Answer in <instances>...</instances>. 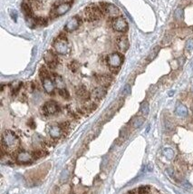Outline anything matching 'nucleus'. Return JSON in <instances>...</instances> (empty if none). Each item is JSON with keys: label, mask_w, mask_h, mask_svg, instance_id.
<instances>
[{"label": "nucleus", "mask_w": 193, "mask_h": 194, "mask_svg": "<svg viewBox=\"0 0 193 194\" xmlns=\"http://www.w3.org/2000/svg\"><path fill=\"white\" fill-rule=\"evenodd\" d=\"M113 81V77L109 74H100L96 77V82L100 84V86L107 87L111 84Z\"/></svg>", "instance_id": "nucleus-11"}, {"label": "nucleus", "mask_w": 193, "mask_h": 194, "mask_svg": "<svg viewBox=\"0 0 193 194\" xmlns=\"http://www.w3.org/2000/svg\"><path fill=\"white\" fill-rule=\"evenodd\" d=\"M124 57L121 53H112L106 57V65L110 67L111 72H113V73H117L121 68V65L124 63Z\"/></svg>", "instance_id": "nucleus-2"}, {"label": "nucleus", "mask_w": 193, "mask_h": 194, "mask_svg": "<svg viewBox=\"0 0 193 194\" xmlns=\"http://www.w3.org/2000/svg\"><path fill=\"white\" fill-rule=\"evenodd\" d=\"M111 24H112L113 29L116 32L125 33L128 30V23H127L126 19L122 15L115 17V18H112Z\"/></svg>", "instance_id": "nucleus-4"}, {"label": "nucleus", "mask_w": 193, "mask_h": 194, "mask_svg": "<svg viewBox=\"0 0 193 194\" xmlns=\"http://www.w3.org/2000/svg\"><path fill=\"white\" fill-rule=\"evenodd\" d=\"M54 82H55V84L56 86L58 88V90L60 89H64L65 88V83H64V79L60 76V75H57V74H54Z\"/></svg>", "instance_id": "nucleus-16"}, {"label": "nucleus", "mask_w": 193, "mask_h": 194, "mask_svg": "<svg viewBox=\"0 0 193 194\" xmlns=\"http://www.w3.org/2000/svg\"><path fill=\"white\" fill-rule=\"evenodd\" d=\"M53 48L55 52L58 55H67L70 52V45L68 43L67 37L64 34H60L53 43Z\"/></svg>", "instance_id": "nucleus-3"}, {"label": "nucleus", "mask_w": 193, "mask_h": 194, "mask_svg": "<svg viewBox=\"0 0 193 194\" xmlns=\"http://www.w3.org/2000/svg\"><path fill=\"white\" fill-rule=\"evenodd\" d=\"M2 149L6 152H14L19 147V139L12 131H5L1 138Z\"/></svg>", "instance_id": "nucleus-1"}, {"label": "nucleus", "mask_w": 193, "mask_h": 194, "mask_svg": "<svg viewBox=\"0 0 193 194\" xmlns=\"http://www.w3.org/2000/svg\"><path fill=\"white\" fill-rule=\"evenodd\" d=\"M29 124L31 125L32 128H35V123H34L32 120H30V122H28V125H29Z\"/></svg>", "instance_id": "nucleus-32"}, {"label": "nucleus", "mask_w": 193, "mask_h": 194, "mask_svg": "<svg viewBox=\"0 0 193 194\" xmlns=\"http://www.w3.org/2000/svg\"><path fill=\"white\" fill-rule=\"evenodd\" d=\"M42 81H43V87H44L45 91L49 94H53L55 92V86H56L55 82L50 77L46 78Z\"/></svg>", "instance_id": "nucleus-12"}, {"label": "nucleus", "mask_w": 193, "mask_h": 194, "mask_svg": "<svg viewBox=\"0 0 193 194\" xmlns=\"http://www.w3.org/2000/svg\"><path fill=\"white\" fill-rule=\"evenodd\" d=\"M192 91H193V87H192Z\"/></svg>", "instance_id": "nucleus-35"}, {"label": "nucleus", "mask_w": 193, "mask_h": 194, "mask_svg": "<svg viewBox=\"0 0 193 194\" xmlns=\"http://www.w3.org/2000/svg\"><path fill=\"white\" fill-rule=\"evenodd\" d=\"M140 111L141 113L143 114V115H147L149 114V111H150V107H149V104L147 102H143L141 105V108H140Z\"/></svg>", "instance_id": "nucleus-20"}, {"label": "nucleus", "mask_w": 193, "mask_h": 194, "mask_svg": "<svg viewBox=\"0 0 193 194\" xmlns=\"http://www.w3.org/2000/svg\"><path fill=\"white\" fill-rule=\"evenodd\" d=\"M175 114L179 117H185L188 114V109L185 105L183 104H178L175 110Z\"/></svg>", "instance_id": "nucleus-15"}, {"label": "nucleus", "mask_w": 193, "mask_h": 194, "mask_svg": "<svg viewBox=\"0 0 193 194\" xmlns=\"http://www.w3.org/2000/svg\"><path fill=\"white\" fill-rule=\"evenodd\" d=\"M175 18L177 20H181L183 18V10L181 8H178L175 11Z\"/></svg>", "instance_id": "nucleus-26"}, {"label": "nucleus", "mask_w": 193, "mask_h": 194, "mask_svg": "<svg viewBox=\"0 0 193 194\" xmlns=\"http://www.w3.org/2000/svg\"><path fill=\"white\" fill-rule=\"evenodd\" d=\"M36 85L35 83H33V82L26 83V89H27L29 92H33V91L36 89Z\"/></svg>", "instance_id": "nucleus-28"}, {"label": "nucleus", "mask_w": 193, "mask_h": 194, "mask_svg": "<svg viewBox=\"0 0 193 194\" xmlns=\"http://www.w3.org/2000/svg\"><path fill=\"white\" fill-rule=\"evenodd\" d=\"M150 191H151V187L148 186V185L141 186L140 188L137 189V192H138V194H149L150 193Z\"/></svg>", "instance_id": "nucleus-23"}, {"label": "nucleus", "mask_w": 193, "mask_h": 194, "mask_svg": "<svg viewBox=\"0 0 193 194\" xmlns=\"http://www.w3.org/2000/svg\"><path fill=\"white\" fill-rule=\"evenodd\" d=\"M106 94H107V88L104 86H98V87L94 88L92 93L93 98H95L97 100L103 99L106 95Z\"/></svg>", "instance_id": "nucleus-13"}, {"label": "nucleus", "mask_w": 193, "mask_h": 194, "mask_svg": "<svg viewBox=\"0 0 193 194\" xmlns=\"http://www.w3.org/2000/svg\"><path fill=\"white\" fill-rule=\"evenodd\" d=\"M116 46L121 52H126L130 46L128 37L125 36H119L116 38Z\"/></svg>", "instance_id": "nucleus-9"}, {"label": "nucleus", "mask_w": 193, "mask_h": 194, "mask_svg": "<svg viewBox=\"0 0 193 194\" xmlns=\"http://www.w3.org/2000/svg\"><path fill=\"white\" fill-rule=\"evenodd\" d=\"M144 121H145V119H144L143 117H141V116L136 117V118L133 120V122H132V126H133V128L137 129V128L141 127V126L144 124Z\"/></svg>", "instance_id": "nucleus-18"}, {"label": "nucleus", "mask_w": 193, "mask_h": 194, "mask_svg": "<svg viewBox=\"0 0 193 194\" xmlns=\"http://www.w3.org/2000/svg\"><path fill=\"white\" fill-rule=\"evenodd\" d=\"M163 154H164V156H165L167 159H169V160H171V159H173V157H174V151H173V150L171 149V148H165V149L163 150Z\"/></svg>", "instance_id": "nucleus-21"}, {"label": "nucleus", "mask_w": 193, "mask_h": 194, "mask_svg": "<svg viewBox=\"0 0 193 194\" xmlns=\"http://www.w3.org/2000/svg\"><path fill=\"white\" fill-rule=\"evenodd\" d=\"M39 76L42 80L50 77V73L48 71V69L46 66H42L39 70Z\"/></svg>", "instance_id": "nucleus-17"}, {"label": "nucleus", "mask_w": 193, "mask_h": 194, "mask_svg": "<svg viewBox=\"0 0 193 194\" xmlns=\"http://www.w3.org/2000/svg\"><path fill=\"white\" fill-rule=\"evenodd\" d=\"M58 93H59L60 96H62L64 99H69V97H70V94H69L68 91H67L65 88H64V89H60V90H58Z\"/></svg>", "instance_id": "nucleus-25"}, {"label": "nucleus", "mask_w": 193, "mask_h": 194, "mask_svg": "<svg viewBox=\"0 0 193 194\" xmlns=\"http://www.w3.org/2000/svg\"><path fill=\"white\" fill-rule=\"evenodd\" d=\"M59 105L55 101H49L46 102L41 108V112L45 116L54 115L56 113L59 112Z\"/></svg>", "instance_id": "nucleus-5"}, {"label": "nucleus", "mask_w": 193, "mask_h": 194, "mask_svg": "<svg viewBox=\"0 0 193 194\" xmlns=\"http://www.w3.org/2000/svg\"><path fill=\"white\" fill-rule=\"evenodd\" d=\"M63 130L61 128L60 125H52L49 129V134L52 138L56 139L61 137V135L63 134Z\"/></svg>", "instance_id": "nucleus-14"}, {"label": "nucleus", "mask_w": 193, "mask_h": 194, "mask_svg": "<svg viewBox=\"0 0 193 194\" xmlns=\"http://www.w3.org/2000/svg\"><path fill=\"white\" fill-rule=\"evenodd\" d=\"M22 85H23V83L21 82H18V81L13 83L12 85H11V90H12L13 94H16L19 92V90L21 89Z\"/></svg>", "instance_id": "nucleus-19"}, {"label": "nucleus", "mask_w": 193, "mask_h": 194, "mask_svg": "<svg viewBox=\"0 0 193 194\" xmlns=\"http://www.w3.org/2000/svg\"><path fill=\"white\" fill-rule=\"evenodd\" d=\"M186 49H187L188 51H191V50H193V40L192 39H191V40H189V41L187 42V44H186Z\"/></svg>", "instance_id": "nucleus-30"}, {"label": "nucleus", "mask_w": 193, "mask_h": 194, "mask_svg": "<svg viewBox=\"0 0 193 194\" xmlns=\"http://www.w3.org/2000/svg\"><path fill=\"white\" fill-rule=\"evenodd\" d=\"M83 22V18H82L81 15L78 14V15H76L71 17V18L67 21L66 25L64 26V30L67 31V32H73V31L78 29L79 26L82 25Z\"/></svg>", "instance_id": "nucleus-6"}, {"label": "nucleus", "mask_w": 193, "mask_h": 194, "mask_svg": "<svg viewBox=\"0 0 193 194\" xmlns=\"http://www.w3.org/2000/svg\"><path fill=\"white\" fill-rule=\"evenodd\" d=\"M159 51H160V47H159V46H155V47L152 49V51L151 52V54L149 55V56H148V61L153 60V59L157 56Z\"/></svg>", "instance_id": "nucleus-22"}, {"label": "nucleus", "mask_w": 193, "mask_h": 194, "mask_svg": "<svg viewBox=\"0 0 193 194\" xmlns=\"http://www.w3.org/2000/svg\"><path fill=\"white\" fill-rule=\"evenodd\" d=\"M34 155L31 152L25 151H20L17 155H16V161L19 163L22 164H26V163H30L33 160H34Z\"/></svg>", "instance_id": "nucleus-8"}, {"label": "nucleus", "mask_w": 193, "mask_h": 194, "mask_svg": "<svg viewBox=\"0 0 193 194\" xmlns=\"http://www.w3.org/2000/svg\"><path fill=\"white\" fill-rule=\"evenodd\" d=\"M192 110H193V104H192Z\"/></svg>", "instance_id": "nucleus-34"}, {"label": "nucleus", "mask_w": 193, "mask_h": 194, "mask_svg": "<svg viewBox=\"0 0 193 194\" xmlns=\"http://www.w3.org/2000/svg\"><path fill=\"white\" fill-rule=\"evenodd\" d=\"M76 95H77V97L80 99V100H82V101H84V102H87L89 99H90V93L87 91V89L84 87V86H83V85H81V86H78L77 88H76Z\"/></svg>", "instance_id": "nucleus-10"}, {"label": "nucleus", "mask_w": 193, "mask_h": 194, "mask_svg": "<svg viewBox=\"0 0 193 194\" xmlns=\"http://www.w3.org/2000/svg\"><path fill=\"white\" fill-rule=\"evenodd\" d=\"M130 94V84H126L124 87L123 91H122V94L123 95H129Z\"/></svg>", "instance_id": "nucleus-27"}, {"label": "nucleus", "mask_w": 193, "mask_h": 194, "mask_svg": "<svg viewBox=\"0 0 193 194\" xmlns=\"http://www.w3.org/2000/svg\"><path fill=\"white\" fill-rule=\"evenodd\" d=\"M125 194H138L137 192V190H132V191H129Z\"/></svg>", "instance_id": "nucleus-31"}, {"label": "nucleus", "mask_w": 193, "mask_h": 194, "mask_svg": "<svg viewBox=\"0 0 193 194\" xmlns=\"http://www.w3.org/2000/svg\"><path fill=\"white\" fill-rule=\"evenodd\" d=\"M68 67H69V69L72 71V72H73V73H75V72H77L78 71V69H79V67H80V65H79V63L77 62V61H72L69 65H68Z\"/></svg>", "instance_id": "nucleus-24"}, {"label": "nucleus", "mask_w": 193, "mask_h": 194, "mask_svg": "<svg viewBox=\"0 0 193 194\" xmlns=\"http://www.w3.org/2000/svg\"><path fill=\"white\" fill-rule=\"evenodd\" d=\"M44 59L46 65L51 69H55L58 65V58L55 51L47 50L44 55Z\"/></svg>", "instance_id": "nucleus-7"}, {"label": "nucleus", "mask_w": 193, "mask_h": 194, "mask_svg": "<svg viewBox=\"0 0 193 194\" xmlns=\"http://www.w3.org/2000/svg\"><path fill=\"white\" fill-rule=\"evenodd\" d=\"M45 154H46V153L44 152V151H41V150L36 151V152H34V153H33V155H34V157H35V158H41V157H43Z\"/></svg>", "instance_id": "nucleus-29"}, {"label": "nucleus", "mask_w": 193, "mask_h": 194, "mask_svg": "<svg viewBox=\"0 0 193 194\" xmlns=\"http://www.w3.org/2000/svg\"><path fill=\"white\" fill-rule=\"evenodd\" d=\"M169 95H170V96H171V95H173V91H171V93H169Z\"/></svg>", "instance_id": "nucleus-33"}]
</instances>
